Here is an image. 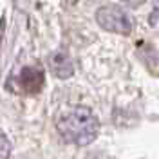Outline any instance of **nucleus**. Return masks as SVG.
<instances>
[{"mask_svg":"<svg viewBox=\"0 0 159 159\" xmlns=\"http://www.w3.org/2000/svg\"><path fill=\"white\" fill-rule=\"evenodd\" d=\"M43 81H45V76H43V70L38 69V67H24L18 74V85L20 89L27 94H36L42 90L43 87Z\"/></svg>","mask_w":159,"mask_h":159,"instance_id":"obj_3","label":"nucleus"},{"mask_svg":"<svg viewBox=\"0 0 159 159\" xmlns=\"http://www.w3.org/2000/svg\"><path fill=\"white\" fill-rule=\"evenodd\" d=\"M49 69L56 78L65 80V78H70V76H72L74 65H72L70 58L65 54V52L56 51V52H52V54L49 56Z\"/></svg>","mask_w":159,"mask_h":159,"instance_id":"obj_4","label":"nucleus"},{"mask_svg":"<svg viewBox=\"0 0 159 159\" xmlns=\"http://www.w3.org/2000/svg\"><path fill=\"white\" fill-rule=\"evenodd\" d=\"M58 132L67 143L85 147L96 139L99 132V121L89 109L76 107L58 121Z\"/></svg>","mask_w":159,"mask_h":159,"instance_id":"obj_1","label":"nucleus"},{"mask_svg":"<svg viewBox=\"0 0 159 159\" xmlns=\"http://www.w3.org/2000/svg\"><path fill=\"white\" fill-rule=\"evenodd\" d=\"M98 24L105 31L118 33V34H130L134 29V20L125 9L118 6H103L96 13Z\"/></svg>","mask_w":159,"mask_h":159,"instance_id":"obj_2","label":"nucleus"},{"mask_svg":"<svg viewBox=\"0 0 159 159\" xmlns=\"http://www.w3.org/2000/svg\"><path fill=\"white\" fill-rule=\"evenodd\" d=\"M123 4H127V6H130V7H139L145 0H121Z\"/></svg>","mask_w":159,"mask_h":159,"instance_id":"obj_6","label":"nucleus"},{"mask_svg":"<svg viewBox=\"0 0 159 159\" xmlns=\"http://www.w3.org/2000/svg\"><path fill=\"white\" fill-rule=\"evenodd\" d=\"M9 154H11V143L7 136L0 130V159H9Z\"/></svg>","mask_w":159,"mask_h":159,"instance_id":"obj_5","label":"nucleus"}]
</instances>
